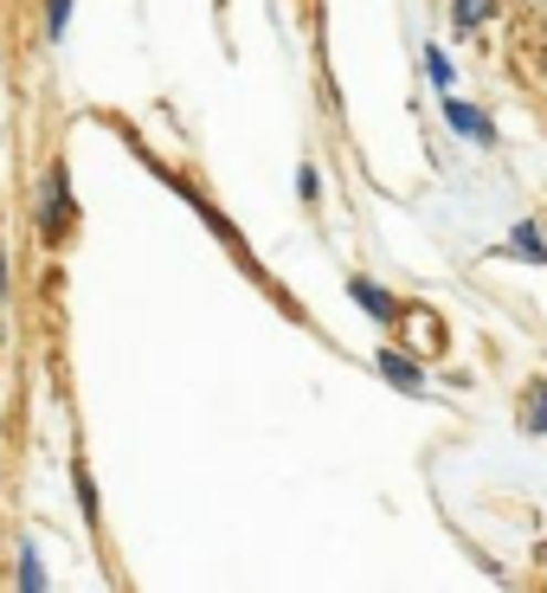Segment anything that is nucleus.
Masks as SVG:
<instances>
[{
  "mask_svg": "<svg viewBox=\"0 0 547 593\" xmlns=\"http://www.w3.org/2000/svg\"><path fill=\"white\" fill-rule=\"evenodd\" d=\"M528 419H535V426L547 433V394H535V413H528Z\"/></svg>",
  "mask_w": 547,
  "mask_h": 593,
  "instance_id": "obj_9",
  "label": "nucleus"
},
{
  "mask_svg": "<svg viewBox=\"0 0 547 593\" xmlns=\"http://www.w3.org/2000/svg\"><path fill=\"white\" fill-rule=\"evenodd\" d=\"M457 20L476 27V20H490V0H457Z\"/></svg>",
  "mask_w": 547,
  "mask_h": 593,
  "instance_id": "obj_7",
  "label": "nucleus"
},
{
  "mask_svg": "<svg viewBox=\"0 0 547 593\" xmlns=\"http://www.w3.org/2000/svg\"><path fill=\"white\" fill-rule=\"evenodd\" d=\"M444 116L464 129V136H476V143H490V123H483V111H471V104H444Z\"/></svg>",
  "mask_w": 547,
  "mask_h": 593,
  "instance_id": "obj_2",
  "label": "nucleus"
},
{
  "mask_svg": "<svg viewBox=\"0 0 547 593\" xmlns=\"http://www.w3.org/2000/svg\"><path fill=\"white\" fill-rule=\"evenodd\" d=\"M65 20H72V0H45V27L65 33Z\"/></svg>",
  "mask_w": 547,
  "mask_h": 593,
  "instance_id": "obj_6",
  "label": "nucleus"
},
{
  "mask_svg": "<svg viewBox=\"0 0 547 593\" xmlns=\"http://www.w3.org/2000/svg\"><path fill=\"white\" fill-rule=\"evenodd\" d=\"M380 374H387L393 387H406V394H419V368H412L406 355H380Z\"/></svg>",
  "mask_w": 547,
  "mask_h": 593,
  "instance_id": "obj_4",
  "label": "nucleus"
},
{
  "mask_svg": "<svg viewBox=\"0 0 547 593\" xmlns=\"http://www.w3.org/2000/svg\"><path fill=\"white\" fill-rule=\"evenodd\" d=\"M39 220H45V232H65V226H72V194H65V168H52V175H45V214H39Z\"/></svg>",
  "mask_w": 547,
  "mask_h": 593,
  "instance_id": "obj_1",
  "label": "nucleus"
},
{
  "mask_svg": "<svg viewBox=\"0 0 547 593\" xmlns=\"http://www.w3.org/2000/svg\"><path fill=\"white\" fill-rule=\"evenodd\" d=\"M355 296H361V310H367V316H380V323L393 316V296L380 291V284H367V278H355Z\"/></svg>",
  "mask_w": 547,
  "mask_h": 593,
  "instance_id": "obj_3",
  "label": "nucleus"
},
{
  "mask_svg": "<svg viewBox=\"0 0 547 593\" xmlns=\"http://www.w3.org/2000/svg\"><path fill=\"white\" fill-rule=\"evenodd\" d=\"M20 587H45V574H39V555L20 561Z\"/></svg>",
  "mask_w": 547,
  "mask_h": 593,
  "instance_id": "obj_8",
  "label": "nucleus"
},
{
  "mask_svg": "<svg viewBox=\"0 0 547 593\" xmlns=\"http://www.w3.org/2000/svg\"><path fill=\"white\" fill-rule=\"evenodd\" d=\"M515 252H522L528 264H541V232H528V226H522V232H515Z\"/></svg>",
  "mask_w": 547,
  "mask_h": 593,
  "instance_id": "obj_5",
  "label": "nucleus"
}]
</instances>
